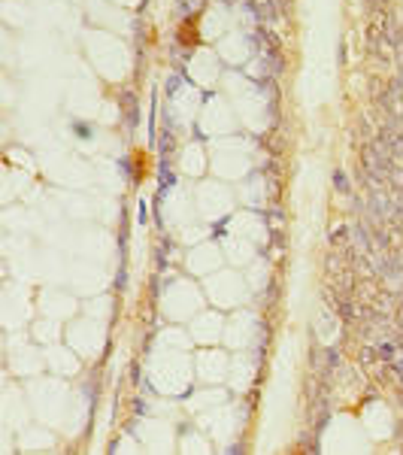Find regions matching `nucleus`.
Masks as SVG:
<instances>
[{"mask_svg": "<svg viewBox=\"0 0 403 455\" xmlns=\"http://www.w3.org/2000/svg\"><path fill=\"white\" fill-rule=\"evenodd\" d=\"M400 392H403V374H400Z\"/></svg>", "mask_w": 403, "mask_h": 455, "instance_id": "nucleus-9", "label": "nucleus"}, {"mask_svg": "<svg viewBox=\"0 0 403 455\" xmlns=\"http://www.w3.org/2000/svg\"><path fill=\"white\" fill-rule=\"evenodd\" d=\"M331 179H334V188H337L340 194H349V191H352V185H349V176H346L343 170H334V176H331Z\"/></svg>", "mask_w": 403, "mask_h": 455, "instance_id": "nucleus-6", "label": "nucleus"}, {"mask_svg": "<svg viewBox=\"0 0 403 455\" xmlns=\"http://www.w3.org/2000/svg\"><path fill=\"white\" fill-rule=\"evenodd\" d=\"M358 364H361V367H373V364H379L376 346H361V352H358Z\"/></svg>", "mask_w": 403, "mask_h": 455, "instance_id": "nucleus-4", "label": "nucleus"}, {"mask_svg": "<svg viewBox=\"0 0 403 455\" xmlns=\"http://www.w3.org/2000/svg\"><path fill=\"white\" fill-rule=\"evenodd\" d=\"M118 103L124 106V118H127L124 125H127V128H137V100H133V94H121Z\"/></svg>", "mask_w": 403, "mask_h": 455, "instance_id": "nucleus-3", "label": "nucleus"}, {"mask_svg": "<svg viewBox=\"0 0 403 455\" xmlns=\"http://www.w3.org/2000/svg\"><path fill=\"white\" fill-rule=\"evenodd\" d=\"M73 131H76V137H82V140H88V137L94 134V128L85 125V121H73Z\"/></svg>", "mask_w": 403, "mask_h": 455, "instance_id": "nucleus-7", "label": "nucleus"}, {"mask_svg": "<svg viewBox=\"0 0 403 455\" xmlns=\"http://www.w3.org/2000/svg\"><path fill=\"white\" fill-rule=\"evenodd\" d=\"M331 246H334V249L352 246V225H340L337 231H331Z\"/></svg>", "mask_w": 403, "mask_h": 455, "instance_id": "nucleus-2", "label": "nucleus"}, {"mask_svg": "<svg viewBox=\"0 0 403 455\" xmlns=\"http://www.w3.org/2000/svg\"><path fill=\"white\" fill-rule=\"evenodd\" d=\"M118 167H121V173H124V176H130V158H121V161H118Z\"/></svg>", "mask_w": 403, "mask_h": 455, "instance_id": "nucleus-8", "label": "nucleus"}, {"mask_svg": "<svg viewBox=\"0 0 403 455\" xmlns=\"http://www.w3.org/2000/svg\"><path fill=\"white\" fill-rule=\"evenodd\" d=\"M340 361H343V355H340V349H334V346H328L325 349V364H328V370L334 374V370H340Z\"/></svg>", "mask_w": 403, "mask_h": 455, "instance_id": "nucleus-5", "label": "nucleus"}, {"mask_svg": "<svg viewBox=\"0 0 403 455\" xmlns=\"http://www.w3.org/2000/svg\"><path fill=\"white\" fill-rule=\"evenodd\" d=\"M352 246L364 255H373L376 252V243H373V231L367 222H355L352 225Z\"/></svg>", "mask_w": 403, "mask_h": 455, "instance_id": "nucleus-1", "label": "nucleus"}]
</instances>
